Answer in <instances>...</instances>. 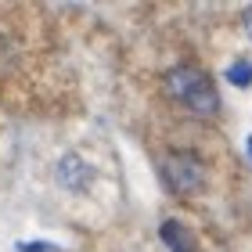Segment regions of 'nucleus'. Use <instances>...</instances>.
Returning a JSON list of instances; mask_svg holds the SVG:
<instances>
[{
	"label": "nucleus",
	"instance_id": "nucleus-1",
	"mask_svg": "<svg viewBox=\"0 0 252 252\" xmlns=\"http://www.w3.org/2000/svg\"><path fill=\"white\" fill-rule=\"evenodd\" d=\"M166 87L177 101H184L194 116H213L216 105H220V97H216V90H213V79L194 65L173 68V72L166 76Z\"/></svg>",
	"mask_w": 252,
	"mask_h": 252
},
{
	"label": "nucleus",
	"instance_id": "nucleus-2",
	"mask_svg": "<svg viewBox=\"0 0 252 252\" xmlns=\"http://www.w3.org/2000/svg\"><path fill=\"white\" fill-rule=\"evenodd\" d=\"M162 177H166V184L177 194H191V191H198L205 184V166L194 155L177 152V155H169L162 162Z\"/></svg>",
	"mask_w": 252,
	"mask_h": 252
},
{
	"label": "nucleus",
	"instance_id": "nucleus-3",
	"mask_svg": "<svg viewBox=\"0 0 252 252\" xmlns=\"http://www.w3.org/2000/svg\"><path fill=\"white\" fill-rule=\"evenodd\" d=\"M58 184L68 188V191H83L90 184V166L79 155H65L58 162Z\"/></svg>",
	"mask_w": 252,
	"mask_h": 252
},
{
	"label": "nucleus",
	"instance_id": "nucleus-4",
	"mask_svg": "<svg viewBox=\"0 0 252 252\" xmlns=\"http://www.w3.org/2000/svg\"><path fill=\"white\" fill-rule=\"evenodd\" d=\"M162 242L173 249V252H198L194 238L188 234V227L177 223V220H166V223H162Z\"/></svg>",
	"mask_w": 252,
	"mask_h": 252
},
{
	"label": "nucleus",
	"instance_id": "nucleus-5",
	"mask_svg": "<svg viewBox=\"0 0 252 252\" xmlns=\"http://www.w3.org/2000/svg\"><path fill=\"white\" fill-rule=\"evenodd\" d=\"M227 79H231L234 87H249L252 83V65L249 62H234L231 68H227Z\"/></svg>",
	"mask_w": 252,
	"mask_h": 252
},
{
	"label": "nucleus",
	"instance_id": "nucleus-6",
	"mask_svg": "<svg viewBox=\"0 0 252 252\" xmlns=\"http://www.w3.org/2000/svg\"><path fill=\"white\" fill-rule=\"evenodd\" d=\"M242 18H245V32H249V40H252V7H245Z\"/></svg>",
	"mask_w": 252,
	"mask_h": 252
},
{
	"label": "nucleus",
	"instance_id": "nucleus-7",
	"mask_svg": "<svg viewBox=\"0 0 252 252\" xmlns=\"http://www.w3.org/2000/svg\"><path fill=\"white\" fill-rule=\"evenodd\" d=\"M22 252H51V245H22Z\"/></svg>",
	"mask_w": 252,
	"mask_h": 252
},
{
	"label": "nucleus",
	"instance_id": "nucleus-8",
	"mask_svg": "<svg viewBox=\"0 0 252 252\" xmlns=\"http://www.w3.org/2000/svg\"><path fill=\"white\" fill-rule=\"evenodd\" d=\"M245 148H249V158H252V137H249V141H245Z\"/></svg>",
	"mask_w": 252,
	"mask_h": 252
}]
</instances>
